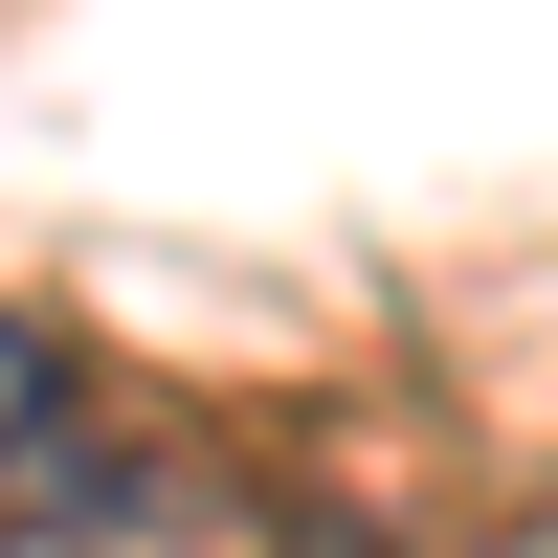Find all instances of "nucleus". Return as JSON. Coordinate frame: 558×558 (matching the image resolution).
<instances>
[{"mask_svg": "<svg viewBox=\"0 0 558 558\" xmlns=\"http://www.w3.org/2000/svg\"><path fill=\"white\" fill-rule=\"evenodd\" d=\"M23 447H68V357H45V313H0V470Z\"/></svg>", "mask_w": 558, "mask_h": 558, "instance_id": "f257e3e1", "label": "nucleus"}]
</instances>
